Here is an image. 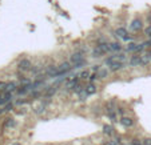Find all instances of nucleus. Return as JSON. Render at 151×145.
<instances>
[{
	"label": "nucleus",
	"instance_id": "nucleus-32",
	"mask_svg": "<svg viewBox=\"0 0 151 145\" xmlns=\"http://www.w3.org/2000/svg\"><path fill=\"white\" fill-rule=\"evenodd\" d=\"M147 20H148V21H150V23H151V15H150V16L147 17Z\"/></svg>",
	"mask_w": 151,
	"mask_h": 145
},
{
	"label": "nucleus",
	"instance_id": "nucleus-4",
	"mask_svg": "<svg viewBox=\"0 0 151 145\" xmlns=\"http://www.w3.org/2000/svg\"><path fill=\"white\" fill-rule=\"evenodd\" d=\"M120 124H122L123 127H126V128H130V127L134 125V120H132L131 117L123 116V117H120Z\"/></svg>",
	"mask_w": 151,
	"mask_h": 145
},
{
	"label": "nucleus",
	"instance_id": "nucleus-1",
	"mask_svg": "<svg viewBox=\"0 0 151 145\" xmlns=\"http://www.w3.org/2000/svg\"><path fill=\"white\" fill-rule=\"evenodd\" d=\"M151 60L150 57H148V55H143V56H138V55H135V56H132L131 59H130V65H146V64H148Z\"/></svg>",
	"mask_w": 151,
	"mask_h": 145
},
{
	"label": "nucleus",
	"instance_id": "nucleus-7",
	"mask_svg": "<svg viewBox=\"0 0 151 145\" xmlns=\"http://www.w3.org/2000/svg\"><path fill=\"white\" fill-rule=\"evenodd\" d=\"M130 28H131L134 32L140 31V29H142V21H140V20H134L131 23V26H130Z\"/></svg>",
	"mask_w": 151,
	"mask_h": 145
},
{
	"label": "nucleus",
	"instance_id": "nucleus-6",
	"mask_svg": "<svg viewBox=\"0 0 151 145\" xmlns=\"http://www.w3.org/2000/svg\"><path fill=\"white\" fill-rule=\"evenodd\" d=\"M115 33H116V35H118V36H119V37H122L123 40H130V39H131V37L128 36L127 31H126L124 28H118L116 31H115Z\"/></svg>",
	"mask_w": 151,
	"mask_h": 145
},
{
	"label": "nucleus",
	"instance_id": "nucleus-19",
	"mask_svg": "<svg viewBox=\"0 0 151 145\" xmlns=\"http://www.w3.org/2000/svg\"><path fill=\"white\" fill-rule=\"evenodd\" d=\"M80 77H82V79H90V72L88 71H83L82 73H80Z\"/></svg>",
	"mask_w": 151,
	"mask_h": 145
},
{
	"label": "nucleus",
	"instance_id": "nucleus-26",
	"mask_svg": "<svg viewBox=\"0 0 151 145\" xmlns=\"http://www.w3.org/2000/svg\"><path fill=\"white\" fill-rule=\"evenodd\" d=\"M12 109H14V105H12V104H8V105L4 108V111H12Z\"/></svg>",
	"mask_w": 151,
	"mask_h": 145
},
{
	"label": "nucleus",
	"instance_id": "nucleus-21",
	"mask_svg": "<svg viewBox=\"0 0 151 145\" xmlns=\"http://www.w3.org/2000/svg\"><path fill=\"white\" fill-rule=\"evenodd\" d=\"M55 91H56V88H54V87H50V89H47V91H46V93L50 96V95L55 93Z\"/></svg>",
	"mask_w": 151,
	"mask_h": 145
},
{
	"label": "nucleus",
	"instance_id": "nucleus-13",
	"mask_svg": "<svg viewBox=\"0 0 151 145\" xmlns=\"http://www.w3.org/2000/svg\"><path fill=\"white\" fill-rule=\"evenodd\" d=\"M102 55H104V52H103L102 49L96 45V48H94V51H92V56H94V57H100Z\"/></svg>",
	"mask_w": 151,
	"mask_h": 145
},
{
	"label": "nucleus",
	"instance_id": "nucleus-16",
	"mask_svg": "<svg viewBox=\"0 0 151 145\" xmlns=\"http://www.w3.org/2000/svg\"><path fill=\"white\" fill-rule=\"evenodd\" d=\"M106 145H120V140L119 139H111L110 141L106 142Z\"/></svg>",
	"mask_w": 151,
	"mask_h": 145
},
{
	"label": "nucleus",
	"instance_id": "nucleus-8",
	"mask_svg": "<svg viewBox=\"0 0 151 145\" xmlns=\"http://www.w3.org/2000/svg\"><path fill=\"white\" fill-rule=\"evenodd\" d=\"M122 68H123V63H120V61H114V63L110 65V71H111V72L120 71Z\"/></svg>",
	"mask_w": 151,
	"mask_h": 145
},
{
	"label": "nucleus",
	"instance_id": "nucleus-27",
	"mask_svg": "<svg viewBox=\"0 0 151 145\" xmlns=\"http://www.w3.org/2000/svg\"><path fill=\"white\" fill-rule=\"evenodd\" d=\"M95 79H99V76H98L96 73H94V75H91V76H90V80H91V81H94Z\"/></svg>",
	"mask_w": 151,
	"mask_h": 145
},
{
	"label": "nucleus",
	"instance_id": "nucleus-17",
	"mask_svg": "<svg viewBox=\"0 0 151 145\" xmlns=\"http://www.w3.org/2000/svg\"><path fill=\"white\" fill-rule=\"evenodd\" d=\"M27 91H28V85H24V87H20V88L17 89V93H19V95H23V93H26Z\"/></svg>",
	"mask_w": 151,
	"mask_h": 145
},
{
	"label": "nucleus",
	"instance_id": "nucleus-3",
	"mask_svg": "<svg viewBox=\"0 0 151 145\" xmlns=\"http://www.w3.org/2000/svg\"><path fill=\"white\" fill-rule=\"evenodd\" d=\"M31 67H32V64L28 59H22L19 61V69L20 71H29Z\"/></svg>",
	"mask_w": 151,
	"mask_h": 145
},
{
	"label": "nucleus",
	"instance_id": "nucleus-28",
	"mask_svg": "<svg viewBox=\"0 0 151 145\" xmlns=\"http://www.w3.org/2000/svg\"><path fill=\"white\" fill-rule=\"evenodd\" d=\"M119 112V114H122V117H123V114H124V109L123 108H116V113Z\"/></svg>",
	"mask_w": 151,
	"mask_h": 145
},
{
	"label": "nucleus",
	"instance_id": "nucleus-11",
	"mask_svg": "<svg viewBox=\"0 0 151 145\" xmlns=\"http://www.w3.org/2000/svg\"><path fill=\"white\" fill-rule=\"evenodd\" d=\"M16 125V121H15L14 119H7L6 121L3 122V127L4 128H12V127Z\"/></svg>",
	"mask_w": 151,
	"mask_h": 145
},
{
	"label": "nucleus",
	"instance_id": "nucleus-10",
	"mask_svg": "<svg viewBox=\"0 0 151 145\" xmlns=\"http://www.w3.org/2000/svg\"><path fill=\"white\" fill-rule=\"evenodd\" d=\"M84 92L87 95H94L95 92H96V87H95L94 84H88V85L84 88Z\"/></svg>",
	"mask_w": 151,
	"mask_h": 145
},
{
	"label": "nucleus",
	"instance_id": "nucleus-2",
	"mask_svg": "<svg viewBox=\"0 0 151 145\" xmlns=\"http://www.w3.org/2000/svg\"><path fill=\"white\" fill-rule=\"evenodd\" d=\"M71 63L74 64L75 67H79V65H82V64H84V59H83V56L80 53H75L71 56Z\"/></svg>",
	"mask_w": 151,
	"mask_h": 145
},
{
	"label": "nucleus",
	"instance_id": "nucleus-30",
	"mask_svg": "<svg viewBox=\"0 0 151 145\" xmlns=\"http://www.w3.org/2000/svg\"><path fill=\"white\" fill-rule=\"evenodd\" d=\"M99 68H100V65H95L94 67V71H99Z\"/></svg>",
	"mask_w": 151,
	"mask_h": 145
},
{
	"label": "nucleus",
	"instance_id": "nucleus-20",
	"mask_svg": "<svg viewBox=\"0 0 151 145\" xmlns=\"http://www.w3.org/2000/svg\"><path fill=\"white\" fill-rule=\"evenodd\" d=\"M107 114H109V117L112 120V121H115V120H116V113H115L114 111H112V112H107Z\"/></svg>",
	"mask_w": 151,
	"mask_h": 145
},
{
	"label": "nucleus",
	"instance_id": "nucleus-9",
	"mask_svg": "<svg viewBox=\"0 0 151 145\" xmlns=\"http://www.w3.org/2000/svg\"><path fill=\"white\" fill-rule=\"evenodd\" d=\"M143 48H145V47H143V44H142V45H138V44L131 43V44H128V45H127L128 51H142Z\"/></svg>",
	"mask_w": 151,
	"mask_h": 145
},
{
	"label": "nucleus",
	"instance_id": "nucleus-18",
	"mask_svg": "<svg viewBox=\"0 0 151 145\" xmlns=\"http://www.w3.org/2000/svg\"><path fill=\"white\" fill-rule=\"evenodd\" d=\"M74 91H75V93H80V92H84V89H83V85L78 84V85H75Z\"/></svg>",
	"mask_w": 151,
	"mask_h": 145
},
{
	"label": "nucleus",
	"instance_id": "nucleus-5",
	"mask_svg": "<svg viewBox=\"0 0 151 145\" xmlns=\"http://www.w3.org/2000/svg\"><path fill=\"white\" fill-rule=\"evenodd\" d=\"M58 68H59V73H60V75H64L66 72H68L70 69L72 68V67H71V64H70V63L64 61V63H62L59 67H58Z\"/></svg>",
	"mask_w": 151,
	"mask_h": 145
},
{
	"label": "nucleus",
	"instance_id": "nucleus-24",
	"mask_svg": "<svg viewBox=\"0 0 151 145\" xmlns=\"http://www.w3.org/2000/svg\"><path fill=\"white\" fill-rule=\"evenodd\" d=\"M131 145H143V142H142V141H139V140H132Z\"/></svg>",
	"mask_w": 151,
	"mask_h": 145
},
{
	"label": "nucleus",
	"instance_id": "nucleus-23",
	"mask_svg": "<svg viewBox=\"0 0 151 145\" xmlns=\"http://www.w3.org/2000/svg\"><path fill=\"white\" fill-rule=\"evenodd\" d=\"M6 85H7V82L0 81V91H4V89H6Z\"/></svg>",
	"mask_w": 151,
	"mask_h": 145
},
{
	"label": "nucleus",
	"instance_id": "nucleus-22",
	"mask_svg": "<svg viewBox=\"0 0 151 145\" xmlns=\"http://www.w3.org/2000/svg\"><path fill=\"white\" fill-rule=\"evenodd\" d=\"M145 33H146V35H147V36H148V37H151V26H148V27H147V28H146V29H145Z\"/></svg>",
	"mask_w": 151,
	"mask_h": 145
},
{
	"label": "nucleus",
	"instance_id": "nucleus-31",
	"mask_svg": "<svg viewBox=\"0 0 151 145\" xmlns=\"http://www.w3.org/2000/svg\"><path fill=\"white\" fill-rule=\"evenodd\" d=\"M147 55H148V57H150V60H151V49L148 51V53H147Z\"/></svg>",
	"mask_w": 151,
	"mask_h": 145
},
{
	"label": "nucleus",
	"instance_id": "nucleus-12",
	"mask_svg": "<svg viewBox=\"0 0 151 145\" xmlns=\"http://www.w3.org/2000/svg\"><path fill=\"white\" fill-rule=\"evenodd\" d=\"M14 89H16V84H15V82H7L4 92H6V93H11V91H14Z\"/></svg>",
	"mask_w": 151,
	"mask_h": 145
},
{
	"label": "nucleus",
	"instance_id": "nucleus-14",
	"mask_svg": "<svg viewBox=\"0 0 151 145\" xmlns=\"http://www.w3.org/2000/svg\"><path fill=\"white\" fill-rule=\"evenodd\" d=\"M103 133L107 134V136H112V133H114V129H112V127L106 125L104 128H103Z\"/></svg>",
	"mask_w": 151,
	"mask_h": 145
},
{
	"label": "nucleus",
	"instance_id": "nucleus-25",
	"mask_svg": "<svg viewBox=\"0 0 151 145\" xmlns=\"http://www.w3.org/2000/svg\"><path fill=\"white\" fill-rule=\"evenodd\" d=\"M106 75H107V71H100V73L98 75V76H99V79H103Z\"/></svg>",
	"mask_w": 151,
	"mask_h": 145
},
{
	"label": "nucleus",
	"instance_id": "nucleus-33",
	"mask_svg": "<svg viewBox=\"0 0 151 145\" xmlns=\"http://www.w3.org/2000/svg\"><path fill=\"white\" fill-rule=\"evenodd\" d=\"M12 145H22V144H19V142H14Z\"/></svg>",
	"mask_w": 151,
	"mask_h": 145
},
{
	"label": "nucleus",
	"instance_id": "nucleus-29",
	"mask_svg": "<svg viewBox=\"0 0 151 145\" xmlns=\"http://www.w3.org/2000/svg\"><path fill=\"white\" fill-rule=\"evenodd\" d=\"M143 145H151V139H147L143 141Z\"/></svg>",
	"mask_w": 151,
	"mask_h": 145
},
{
	"label": "nucleus",
	"instance_id": "nucleus-15",
	"mask_svg": "<svg viewBox=\"0 0 151 145\" xmlns=\"http://www.w3.org/2000/svg\"><path fill=\"white\" fill-rule=\"evenodd\" d=\"M110 48H111L112 51H120V49H122V45H120L119 43H111L110 44Z\"/></svg>",
	"mask_w": 151,
	"mask_h": 145
}]
</instances>
